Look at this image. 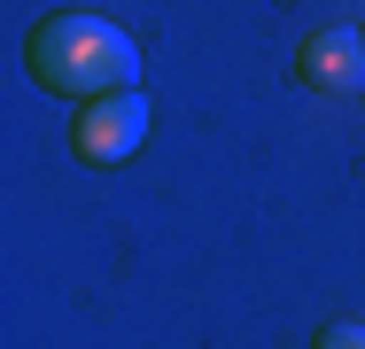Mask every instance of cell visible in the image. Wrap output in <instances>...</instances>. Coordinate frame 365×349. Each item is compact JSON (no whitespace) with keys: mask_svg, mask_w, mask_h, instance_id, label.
Segmentation results:
<instances>
[{"mask_svg":"<svg viewBox=\"0 0 365 349\" xmlns=\"http://www.w3.org/2000/svg\"><path fill=\"white\" fill-rule=\"evenodd\" d=\"M31 78L55 85V93H71V101H109V93H133L140 47H133L125 24L71 8V16H47L31 31Z\"/></svg>","mask_w":365,"mask_h":349,"instance_id":"cell-1","label":"cell"},{"mask_svg":"<svg viewBox=\"0 0 365 349\" xmlns=\"http://www.w3.org/2000/svg\"><path fill=\"white\" fill-rule=\"evenodd\" d=\"M148 140V101L140 93H109V101H86V117H78V155L86 163H125L133 147Z\"/></svg>","mask_w":365,"mask_h":349,"instance_id":"cell-2","label":"cell"},{"mask_svg":"<svg viewBox=\"0 0 365 349\" xmlns=\"http://www.w3.org/2000/svg\"><path fill=\"white\" fill-rule=\"evenodd\" d=\"M295 78L311 85V93H334V101H350V93H365V31H319L311 47H303V63H295Z\"/></svg>","mask_w":365,"mask_h":349,"instance_id":"cell-3","label":"cell"},{"mask_svg":"<svg viewBox=\"0 0 365 349\" xmlns=\"http://www.w3.org/2000/svg\"><path fill=\"white\" fill-rule=\"evenodd\" d=\"M319 349H365V326H358V318H342V326L319 334Z\"/></svg>","mask_w":365,"mask_h":349,"instance_id":"cell-4","label":"cell"}]
</instances>
